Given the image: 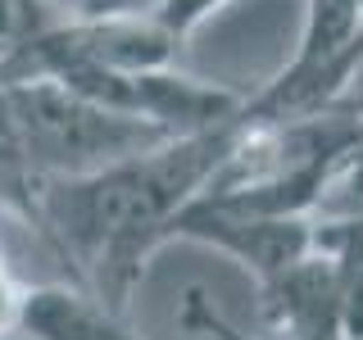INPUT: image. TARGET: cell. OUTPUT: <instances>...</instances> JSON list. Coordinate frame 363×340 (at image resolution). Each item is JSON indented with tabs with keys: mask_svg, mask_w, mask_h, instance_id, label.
Segmentation results:
<instances>
[{
	"mask_svg": "<svg viewBox=\"0 0 363 340\" xmlns=\"http://www.w3.org/2000/svg\"><path fill=\"white\" fill-rule=\"evenodd\" d=\"M236 132V118H227L218 128L182 132L150 150L113 159L96 173L37 177L32 209L41 218V232L77 268L82 290L113 313L132 309V290L150 254L168 245L164 236L173 213L191 196H200L204 181L223 168Z\"/></svg>",
	"mask_w": 363,
	"mask_h": 340,
	"instance_id": "cell-1",
	"label": "cell"
},
{
	"mask_svg": "<svg viewBox=\"0 0 363 340\" xmlns=\"http://www.w3.org/2000/svg\"><path fill=\"white\" fill-rule=\"evenodd\" d=\"M173 132L132 113H113L68 91L55 77H23L0 86V141L41 177H77L168 141Z\"/></svg>",
	"mask_w": 363,
	"mask_h": 340,
	"instance_id": "cell-2",
	"label": "cell"
},
{
	"mask_svg": "<svg viewBox=\"0 0 363 340\" xmlns=\"http://www.w3.org/2000/svg\"><path fill=\"white\" fill-rule=\"evenodd\" d=\"M164 241H196L209 249H223L236 264H245L255 272V281H268L272 272H281L286 264L304 254L313 245V222L309 218H264V213H241L227 204L200 196H191L168 222Z\"/></svg>",
	"mask_w": 363,
	"mask_h": 340,
	"instance_id": "cell-3",
	"label": "cell"
},
{
	"mask_svg": "<svg viewBox=\"0 0 363 340\" xmlns=\"http://www.w3.org/2000/svg\"><path fill=\"white\" fill-rule=\"evenodd\" d=\"M268 340H345V290L327 245H309L295 264L259 281Z\"/></svg>",
	"mask_w": 363,
	"mask_h": 340,
	"instance_id": "cell-4",
	"label": "cell"
},
{
	"mask_svg": "<svg viewBox=\"0 0 363 340\" xmlns=\"http://www.w3.org/2000/svg\"><path fill=\"white\" fill-rule=\"evenodd\" d=\"M18 332L32 340H141L128 313H113L82 286H41L23 295Z\"/></svg>",
	"mask_w": 363,
	"mask_h": 340,
	"instance_id": "cell-5",
	"label": "cell"
},
{
	"mask_svg": "<svg viewBox=\"0 0 363 340\" xmlns=\"http://www.w3.org/2000/svg\"><path fill=\"white\" fill-rule=\"evenodd\" d=\"M350 218H363V136L350 141L323 168L309 209V222H350Z\"/></svg>",
	"mask_w": 363,
	"mask_h": 340,
	"instance_id": "cell-6",
	"label": "cell"
},
{
	"mask_svg": "<svg viewBox=\"0 0 363 340\" xmlns=\"http://www.w3.org/2000/svg\"><path fill=\"white\" fill-rule=\"evenodd\" d=\"M55 23H64V14L50 0H0V64L45 37Z\"/></svg>",
	"mask_w": 363,
	"mask_h": 340,
	"instance_id": "cell-7",
	"label": "cell"
},
{
	"mask_svg": "<svg viewBox=\"0 0 363 340\" xmlns=\"http://www.w3.org/2000/svg\"><path fill=\"white\" fill-rule=\"evenodd\" d=\"M177 322L186 327V332H196V336H209V340H268V336H245L236 322H227L200 286L186 290V300H182V309H177Z\"/></svg>",
	"mask_w": 363,
	"mask_h": 340,
	"instance_id": "cell-8",
	"label": "cell"
},
{
	"mask_svg": "<svg viewBox=\"0 0 363 340\" xmlns=\"http://www.w3.org/2000/svg\"><path fill=\"white\" fill-rule=\"evenodd\" d=\"M223 5H232V0H159V5H155V18L164 23L177 41H186L191 32H196L209 14H218Z\"/></svg>",
	"mask_w": 363,
	"mask_h": 340,
	"instance_id": "cell-9",
	"label": "cell"
},
{
	"mask_svg": "<svg viewBox=\"0 0 363 340\" xmlns=\"http://www.w3.org/2000/svg\"><path fill=\"white\" fill-rule=\"evenodd\" d=\"M64 18H118V14H150L159 0H50Z\"/></svg>",
	"mask_w": 363,
	"mask_h": 340,
	"instance_id": "cell-10",
	"label": "cell"
},
{
	"mask_svg": "<svg viewBox=\"0 0 363 340\" xmlns=\"http://www.w3.org/2000/svg\"><path fill=\"white\" fill-rule=\"evenodd\" d=\"M23 295H28V290L14 281V272H9V264H5V254H0V336H5V332H18Z\"/></svg>",
	"mask_w": 363,
	"mask_h": 340,
	"instance_id": "cell-11",
	"label": "cell"
},
{
	"mask_svg": "<svg viewBox=\"0 0 363 340\" xmlns=\"http://www.w3.org/2000/svg\"><path fill=\"white\" fill-rule=\"evenodd\" d=\"M340 105L363 109V60H359V68H354V82H350V91H345V100H340Z\"/></svg>",
	"mask_w": 363,
	"mask_h": 340,
	"instance_id": "cell-12",
	"label": "cell"
},
{
	"mask_svg": "<svg viewBox=\"0 0 363 340\" xmlns=\"http://www.w3.org/2000/svg\"><path fill=\"white\" fill-rule=\"evenodd\" d=\"M359 9H363V0H359Z\"/></svg>",
	"mask_w": 363,
	"mask_h": 340,
	"instance_id": "cell-13",
	"label": "cell"
}]
</instances>
